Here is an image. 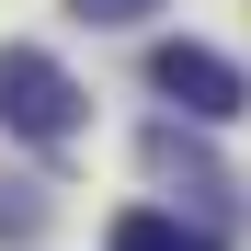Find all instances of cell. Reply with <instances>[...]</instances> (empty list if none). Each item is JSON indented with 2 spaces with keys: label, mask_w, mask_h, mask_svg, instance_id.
Here are the masks:
<instances>
[{
  "label": "cell",
  "mask_w": 251,
  "mask_h": 251,
  "mask_svg": "<svg viewBox=\"0 0 251 251\" xmlns=\"http://www.w3.org/2000/svg\"><path fill=\"white\" fill-rule=\"evenodd\" d=\"M0 126L34 149H69L80 137V80L46 57V46H0Z\"/></svg>",
  "instance_id": "obj_1"
},
{
  "label": "cell",
  "mask_w": 251,
  "mask_h": 251,
  "mask_svg": "<svg viewBox=\"0 0 251 251\" xmlns=\"http://www.w3.org/2000/svg\"><path fill=\"white\" fill-rule=\"evenodd\" d=\"M149 92L160 103H183L194 126H228L251 92H240V69L217 57V46H194V34H172V46H149Z\"/></svg>",
  "instance_id": "obj_2"
},
{
  "label": "cell",
  "mask_w": 251,
  "mask_h": 251,
  "mask_svg": "<svg viewBox=\"0 0 251 251\" xmlns=\"http://www.w3.org/2000/svg\"><path fill=\"white\" fill-rule=\"evenodd\" d=\"M103 251H217V240L183 228V217H160V205H126V217L103 228Z\"/></svg>",
  "instance_id": "obj_3"
},
{
  "label": "cell",
  "mask_w": 251,
  "mask_h": 251,
  "mask_svg": "<svg viewBox=\"0 0 251 251\" xmlns=\"http://www.w3.org/2000/svg\"><path fill=\"white\" fill-rule=\"evenodd\" d=\"M80 23H137V12H160V0H69Z\"/></svg>",
  "instance_id": "obj_4"
}]
</instances>
